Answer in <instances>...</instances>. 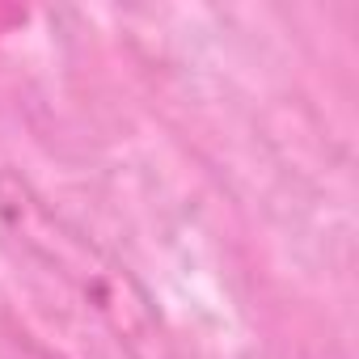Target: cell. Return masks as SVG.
<instances>
[{
	"label": "cell",
	"mask_w": 359,
	"mask_h": 359,
	"mask_svg": "<svg viewBox=\"0 0 359 359\" xmlns=\"http://www.w3.org/2000/svg\"><path fill=\"white\" fill-rule=\"evenodd\" d=\"M0 233L26 262L60 279L127 359H187L148 283L13 165H0Z\"/></svg>",
	"instance_id": "cell-1"
},
{
	"label": "cell",
	"mask_w": 359,
	"mask_h": 359,
	"mask_svg": "<svg viewBox=\"0 0 359 359\" xmlns=\"http://www.w3.org/2000/svg\"><path fill=\"white\" fill-rule=\"evenodd\" d=\"M13 351H18V359H68L64 351H55V346L39 342L34 334H18V338H13Z\"/></svg>",
	"instance_id": "cell-2"
}]
</instances>
